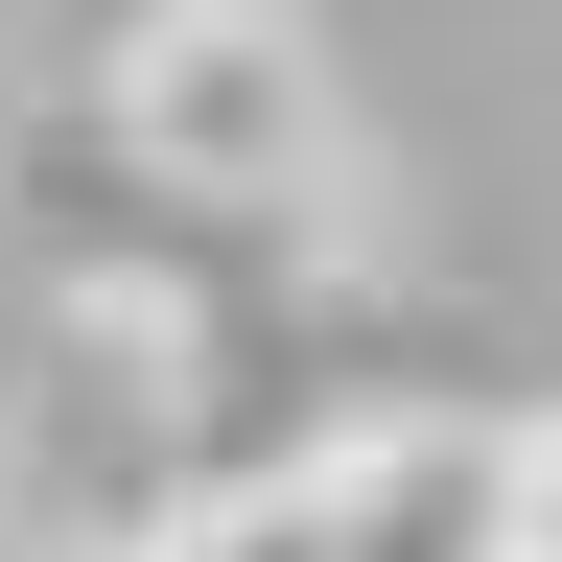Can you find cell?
Returning a JSON list of instances; mask_svg holds the SVG:
<instances>
[{
    "instance_id": "cell-1",
    "label": "cell",
    "mask_w": 562,
    "mask_h": 562,
    "mask_svg": "<svg viewBox=\"0 0 562 562\" xmlns=\"http://www.w3.org/2000/svg\"><path fill=\"white\" fill-rule=\"evenodd\" d=\"M94 94H117L140 165L211 188V211H305V188H328V47L281 24V0H140Z\"/></svg>"
},
{
    "instance_id": "cell-2",
    "label": "cell",
    "mask_w": 562,
    "mask_h": 562,
    "mask_svg": "<svg viewBox=\"0 0 562 562\" xmlns=\"http://www.w3.org/2000/svg\"><path fill=\"white\" fill-rule=\"evenodd\" d=\"M140 562H351V469H258V492H211V516L140 539Z\"/></svg>"
},
{
    "instance_id": "cell-3",
    "label": "cell",
    "mask_w": 562,
    "mask_h": 562,
    "mask_svg": "<svg viewBox=\"0 0 562 562\" xmlns=\"http://www.w3.org/2000/svg\"><path fill=\"white\" fill-rule=\"evenodd\" d=\"M516 562H562V422L516 446Z\"/></svg>"
},
{
    "instance_id": "cell-4",
    "label": "cell",
    "mask_w": 562,
    "mask_h": 562,
    "mask_svg": "<svg viewBox=\"0 0 562 562\" xmlns=\"http://www.w3.org/2000/svg\"><path fill=\"white\" fill-rule=\"evenodd\" d=\"M24 562H94V539H24Z\"/></svg>"
}]
</instances>
